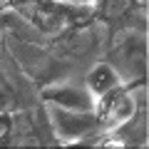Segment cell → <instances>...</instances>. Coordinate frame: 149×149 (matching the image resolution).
<instances>
[{"label":"cell","mask_w":149,"mask_h":149,"mask_svg":"<svg viewBox=\"0 0 149 149\" xmlns=\"http://www.w3.org/2000/svg\"><path fill=\"white\" fill-rule=\"evenodd\" d=\"M17 109V95L5 80H0V112H15Z\"/></svg>","instance_id":"cell-9"},{"label":"cell","mask_w":149,"mask_h":149,"mask_svg":"<svg viewBox=\"0 0 149 149\" xmlns=\"http://www.w3.org/2000/svg\"><path fill=\"white\" fill-rule=\"evenodd\" d=\"M137 0H97L95 3V17L102 25H117L134 10Z\"/></svg>","instance_id":"cell-8"},{"label":"cell","mask_w":149,"mask_h":149,"mask_svg":"<svg viewBox=\"0 0 149 149\" xmlns=\"http://www.w3.org/2000/svg\"><path fill=\"white\" fill-rule=\"evenodd\" d=\"M27 15L30 25L42 35H57L65 27L80 25L95 17V3H62V0H35L20 10Z\"/></svg>","instance_id":"cell-1"},{"label":"cell","mask_w":149,"mask_h":149,"mask_svg":"<svg viewBox=\"0 0 149 149\" xmlns=\"http://www.w3.org/2000/svg\"><path fill=\"white\" fill-rule=\"evenodd\" d=\"M62 3H87V0H62Z\"/></svg>","instance_id":"cell-12"},{"label":"cell","mask_w":149,"mask_h":149,"mask_svg":"<svg viewBox=\"0 0 149 149\" xmlns=\"http://www.w3.org/2000/svg\"><path fill=\"white\" fill-rule=\"evenodd\" d=\"M97 45H100V20L97 17L72 27H65L62 32L55 35V52L60 57L82 60L95 52Z\"/></svg>","instance_id":"cell-5"},{"label":"cell","mask_w":149,"mask_h":149,"mask_svg":"<svg viewBox=\"0 0 149 149\" xmlns=\"http://www.w3.org/2000/svg\"><path fill=\"white\" fill-rule=\"evenodd\" d=\"M42 100L45 104L65 107V109H95L92 92L77 82H52V85L42 87Z\"/></svg>","instance_id":"cell-6"},{"label":"cell","mask_w":149,"mask_h":149,"mask_svg":"<svg viewBox=\"0 0 149 149\" xmlns=\"http://www.w3.org/2000/svg\"><path fill=\"white\" fill-rule=\"evenodd\" d=\"M0 3H5V0H0Z\"/></svg>","instance_id":"cell-13"},{"label":"cell","mask_w":149,"mask_h":149,"mask_svg":"<svg viewBox=\"0 0 149 149\" xmlns=\"http://www.w3.org/2000/svg\"><path fill=\"white\" fill-rule=\"evenodd\" d=\"M35 0H5V8H13V10H25L27 5H32Z\"/></svg>","instance_id":"cell-11"},{"label":"cell","mask_w":149,"mask_h":149,"mask_svg":"<svg viewBox=\"0 0 149 149\" xmlns=\"http://www.w3.org/2000/svg\"><path fill=\"white\" fill-rule=\"evenodd\" d=\"M112 67L119 72L124 85H144L147 80V37L137 30H122L109 45Z\"/></svg>","instance_id":"cell-2"},{"label":"cell","mask_w":149,"mask_h":149,"mask_svg":"<svg viewBox=\"0 0 149 149\" xmlns=\"http://www.w3.org/2000/svg\"><path fill=\"white\" fill-rule=\"evenodd\" d=\"M45 107H47L50 127L62 144H77L82 139L95 137V134H104L95 117V109L85 112V109H65V107H55V104H45Z\"/></svg>","instance_id":"cell-4"},{"label":"cell","mask_w":149,"mask_h":149,"mask_svg":"<svg viewBox=\"0 0 149 149\" xmlns=\"http://www.w3.org/2000/svg\"><path fill=\"white\" fill-rule=\"evenodd\" d=\"M134 90L137 85H117L114 90L104 92L102 97L95 100V117L102 132H114L137 117L139 102Z\"/></svg>","instance_id":"cell-3"},{"label":"cell","mask_w":149,"mask_h":149,"mask_svg":"<svg viewBox=\"0 0 149 149\" xmlns=\"http://www.w3.org/2000/svg\"><path fill=\"white\" fill-rule=\"evenodd\" d=\"M13 132H15V117H13V112H0V147L10 144Z\"/></svg>","instance_id":"cell-10"},{"label":"cell","mask_w":149,"mask_h":149,"mask_svg":"<svg viewBox=\"0 0 149 149\" xmlns=\"http://www.w3.org/2000/svg\"><path fill=\"white\" fill-rule=\"evenodd\" d=\"M117 85H124L122 77H119V72L114 67H112V62H107V60H102V62H95L90 70H87L85 74V87L92 92V97H102L104 92L114 90Z\"/></svg>","instance_id":"cell-7"}]
</instances>
